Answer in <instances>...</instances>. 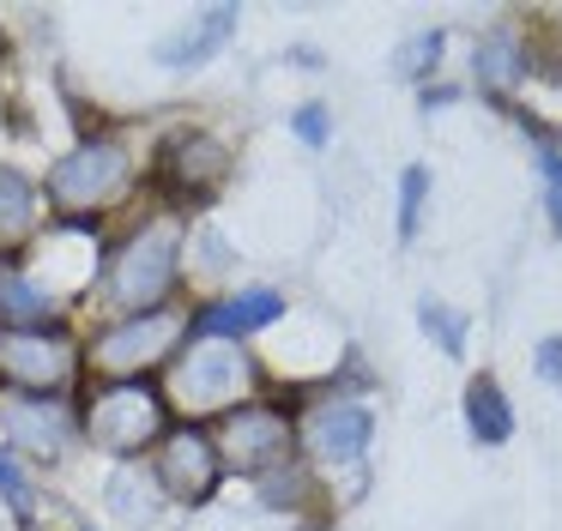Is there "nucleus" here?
Instances as JSON below:
<instances>
[{
	"instance_id": "nucleus-1",
	"label": "nucleus",
	"mask_w": 562,
	"mask_h": 531,
	"mask_svg": "<svg viewBox=\"0 0 562 531\" xmlns=\"http://www.w3.org/2000/svg\"><path fill=\"white\" fill-rule=\"evenodd\" d=\"M182 217L158 212L146 224L127 229V241L103 266V296L115 314H158L170 308L176 284H182Z\"/></svg>"
},
{
	"instance_id": "nucleus-2",
	"label": "nucleus",
	"mask_w": 562,
	"mask_h": 531,
	"mask_svg": "<svg viewBox=\"0 0 562 531\" xmlns=\"http://www.w3.org/2000/svg\"><path fill=\"white\" fill-rule=\"evenodd\" d=\"M43 193H49V205L61 217L98 224L103 212H115L134 193V151L122 139H110V133H86L67 157H55Z\"/></svg>"
},
{
	"instance_id": "nucleus-3",
	"label": "nucleus",
	"mask_w": 562,
	"mask_h": 531,
	"mask_svg": "<svg viewBox=\"0 0 562 531\" xmlns=\"http://www.w3.org/2000/svg\"><path fill=\"white\" fill-rule=\"evenodd\" d=\"M79 434L115 459H139L170 434V398L151 381H98L79 398Z\"/></svg>"
},
{
	"instance_id": "nucleus-4",
	"label": "nucleus",
	"mask_w": 562,
	"mask_h": 531,
	"mask_svg": "<svg viewBox=\"0 0 562 531\" xmlns=\"http://www.w3.org/2000/svg\"><path fill=\"white\" fill-rule=\"evenodd\" d=\"M248 386H255V362H248L243 344H224V338H188V350L170 362V386H164V398H170V417L182 410L188 422H200V417H224V410H236L248 398Z\"/></svg>"
},
{
	"instance_id": "nucleus-5",
	"label": "nucleus",
	"mask_w": 562,
	"mask_h": 531,
	"mask_svg": "<svg viewBox=\"0 0 562 531\" xmlns=\"http://www.w3.org/2000/svg\"><path fill=\"white\" fill-rule=\"evenodd\" d=\"M188 338V314L182 308H158V314H122L110 320L98 338L86 344V369L103 381H146L151 369L182 357Z\"/></svg>"
},
{
	"instance_id": "nucleus-6",
	"label": "nucleus",
	"mask_w": 562,
	"mask_h": 531,
	"mask_svg": "<svg viewBox=\"0 0 562 531\" xmlns=\"http://www.w3.org/2000/svg\"><path fill=\"white\" fill-rule=\"evenodd\" d=\"M79 369H86V344L67 326H0V381L13 393L61 398L79 381Z\"/></svg>"
},
{
	"instance_id": "nucleus-7",
	"label": "nucleus",
	"mask_w": 562,
	"mask_h": 531,
	"mask_svg": "<svg viewBox=\"0 0 562 531\" xmlns=\"http://www.w3.org/2000/svg\"><path fill=\"white\" fill-rule=\"evenodd\" d=\"M218 459H224V477H267V471L291 465L296 453V417L279 405V398H243L236 410H224L218 429Z\"/></svg>"
},
{
	"instance_id": "nucleus-8",
	"label": "nucleus",
	"mask_w": 562,
	"mask_h": 531,
	"mask_svg": "<svg viewBox=\"0 0 562 531\" xmlns=\"http://www.w3.org/2000/svg\"><path fill=\"white\" fill-rule=\"evenodd\" d=\"M236 157L231 145L218 139V133L206 127H176L158 139V157H151V181H158L164 193H170L176 205H200L212 200V193L231 181Z\"/></svg>"
},
{
	"instance_id": "nucleus-9",
	"label": "nucleus",
	"mask_w": 562,
	"mask_h": 531,
	"mask_svg": "<svg viewBox=\"0 0 562 531\" xmlns=\"http://www.w3.org/2000/svg\"><path fill=\"white\" fill-rule=\"evenodd\" d=\"M151 477L164 483V495L182 507H200L218 495L224 483V459H218V441H212V429H200V422H170V434H164L158 447H151Z\"/></svg>"
},
{
	"instance_id": "nucleus-10",
	"label": "nucleus",
	"mask_w": 562,
	"mask_h": 531,
	"mask_svg": "<svg viewBox=\"0 0 562 531\" xmlns=\"http://www.w3.org/2000/svg\"><path fill=\"white\" fill-rule=\"evenodd\" d=\"M369 434H375V417H369V405H357V398H321L308 417H296V447L327 471L363 459Z\"/></svg>"
},
{
	"instance_id": "nucleus-11",
	"label": "nucleus",
	"mask_w": 562,
	"mask_h": 531,
	"mask_svg": "<svg viewBox=\"0 0 562 531\" xmlns=\"http://www.w3.org/2000/svg\"><path fill=\"white\" fill-rule=\"evenodd\" d=\"M272 320H284V296L272 284H248L224 302H206V308L188 320V338H224V344H243L248 332H267Z\"/></svg>"
},
{
	"instance_id": "nucleus-12",
	"label": "nucleus",
	"mask_w": 562,
	"mask_h": 531,
	"mask_svg": "<svg viewBox=\"0 0 562 531\" xmlns=\"http://www.w3.org/2000/svg\"><path fill=\"white\" fill-rule=\"evenodd\" d=\"M103 507H110V519L127 531H164V519H170V495L151 477L146 459H122V465H115L110 489H103Z\"/></svg>"
},
{
	"instance_id": "nucleus-13",
	"label": "nucleus",
	"mask_w": 562,
	"mask_h": 531,
	"mask_svg": "<svg viewBox=\"0 0 562 531\" xmlns=\"http://www.w3.org/2000/svg\"><path fill=\"white\" fill-rule=\"evenodd\" d=\"M0 422H7V434H13L31 459H61L67 429H74L61 398H37V393H13L0 405Z\"/></svg>"
},
{
	"instance_id": "nucleus-14",
	"label": "nucleus",
	"mask_w": 562,
	"mask_h": 531,
	"mask_svg": "<svg viewBox=\"0 0 562 531\" xmlns=\"http://www.w3.org/2000/svg\"><path fill=\"white\" fill-rule=\"evenodd\" d=\"M236 19H243L236 7H206L194 19V31H170L151 55H158V67H170V72H194V67H206L212 55H224V43L236 36Z\"/></svg>"
},
{
	"instance_id": "nucleus-15",
	"label": "nucleus",
	"mask_w": 562,
	"mask_h": 531,
	"mask_svg": "<svg viewBox=\"0 0 562 531\" xmlns=\"http://www.w3.org/2000/svg\"><path fill=\"white\" fill-rule=\"evenodd\" d=\"M37 181L25 176V169L0 163V260H13V253L31 248V236H37Z\"/></svg>"
},
{
	"instance_id": "nucleus-16",
	"label": "nucleus",
	"mask_w": 562,
	"mask_h": 531,
	"mask_svg": "<svg viewBox=\"0 0 562 531\" xmlns=\"http://www.w3.org/2000/svg\"><path fill=\"white\" fill-rule=\"evenodd\" d=\"M465 422H472V441H484V447H502L514 434V405L496 386V374H477L465 386Z\"/></svg>"
},
{
	"instance_id": "nucleus-17",
	"label": "nucleus",
	"mask_w": 562,
	"mask_h": 531,
	"mask_svg": "<svg viewBox=\"0 0 562 531\" xmlns=\"http://www.w3.org/2000/svg\"><path fill=\"white\" fill-rule=\"evenodd\" d=\"M472 72H477V84H490V91H514V84L526 79V43L508 36V31L484 36L477 55H472Z\"/></svg>"
},
{
	"instance_id": "nucleus-18",
	"label": "nucleus",
	"mask_w": 562,
	"mask_h": 531,
	"mask_svg": "<svg viewBox=\"0 0 562 531\" xmlns=\"http://www.w3.org/2000/svg\"><path fill=\"white\" fill-rule=\"evenodd\" d=\"M49 308H55L49 284H37L25 272H0V320L7 326H43Z\"/></svg>"
},
{
	"instance_id": "nucleus-19",
	"label": "nucleus",
	"mask_w": 562,
	"mask_h": 531,
	"mask_svg": "<svg viewBox=\"0 0 562 531\" xmlns=\"http://www.w3.org/2000/svg\"><path fill=\"white\" fill-rule=\"evenodd\" d=\"M417 320H424V332L436 338L448 357H465V314H453L448 302L424 296V302H417Z\"/></svg>"
},
{
	"instance_id": "nucleus-20",
	"label": "nucleus",
	"mask_w": 562,
	"mask_h": 531,
	"mask_svg": "<svg viewBox=\"0 0 562 531\" xmlns=\"http://www.w3.org/2000/svg\"><path fill=\"white\" fill-rule=\"evenodd\" d=\"M424 200H429V169L412 163L400 176V241L417 236V224H424Z\"/></svg>"
},
{
	"instance_id": "nucleus-21",
	"label": "nucleus",
	"mask_w": 562,
	"mask_h": 531,
	"mask_svg": "<svg viewBox=\"0 0 562 531\" xmlns=\"http://www.w3.org/2000/svg\"><path fill=\"white\" fill-rule=\"evenodd\" d=\"M0 501L13 507L19 519H31V513H37V483H31V471L19 465L13 453H0Z\"/></svg>"
},
{
	"instance_id": "nucleus-22",
	"label": "nucleus",
	"mask_w": 562,
	"mask_h": 531,
	"mask_svg": "<svg viewBox=\"0 0 562 531\" xmlns=\"http://www.w3.org/2000/svg\"><path fill=\"white\" fill-rule=\"evenodd\" d=\"M441 43H448L441 31L412 36V43H405L400 55H393V72H405V79H429V72H436V60H441Z\"/></svg>"
},
{
	"instance_id": "nucleus-23",
	"label": "nucleus",
	"mask_w": 562,
	"mask_h": 531,
	"mask_svg": "<svg viewBox=\"0 0 562 531\" xmlns=\"http://www.w3.org/2000/svg\"><path fill=\"white\" fill-rule=\"evenodd\" d=\"M303 495H308V471L303 465H279V471L260 477V501L267 507H296Z\"/></svg>"
},
{
	"instance_id": "nucleus-24",
	"label": "nucleus",
	"mask_w": 562,
	"mask_h": 531,
	"mask_svg": "<svg viewBox=\"0 0 562 531\" xmlns=\"http://www.w3.org/2000/svg\"><path fill=\"white\" fill-rule=\"evenodd\" d=\"M538 169H544V200H550V217H557L562 229V151L544 139V151H538Z\"/></svg>"
},
{
	"instance_id": "nucleus-25",
	"label": "nucleus",
	"mask_w": 562,
	"mask_h": 531,
	"mask_svg": "<svg viewBox=\"0 0 562 531\" xmlns=\"http://www.w3.org/2000/svg\"><path fill=\"white\" fill-rule=\"evenodd\" d=\"M291 127H296V139H303V145H327V127H333V121H327V103H303Z\"/></svg>"
},
{
	"instance_id": "nucleus-26",
	"label": "nucleus",
	"mask_w": 562,
	"mask_h": 531,
	"mask_svg": "<svg viewBox=\"0 0 562 531\" xmlns=\"http://www.w3.org/2000/svg\"><path fill=\"white\" fill-rule=\"evenodd\" d=\"M532 362H538V374H544V381L562 393V338H544V344L532 350Z\"/></svg>"
},
{
	"instance_id": "nucleus-27",
	"label": "nucleus",
	"mask_w": 562,
	"mask_h": 531,
	"mask_svg": "<svg viewBox=\"0 0 562 531\" xmlns=\"http://www.w3.org/2000/svg\"><path fill=\"white\" fill-rule=\"evenodd\" d=\"M441 103H453V91H448V84H429V91H424V109H441Z\"/></svg>"
}]
</instances>
